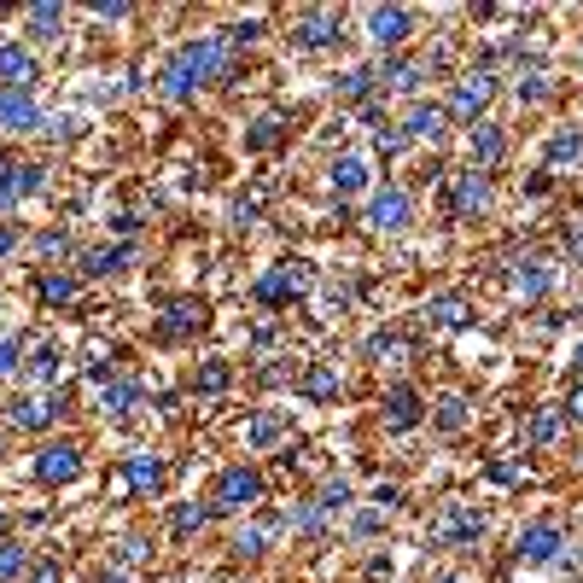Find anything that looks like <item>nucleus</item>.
Returning a JSON list of instances; mask_svg holds the SVG:
<instances>
[{"label": "nucleus", "mask_w": 583, "mask_h": 583, "mask_svg": "<svg viewBox=\"0 0 583 583\" xmlns=\"http://www.w3.org/2000/svg\"><path fill=\"white\" fill-rule=\"evenodd\" d=\"M228 76H234V41H228V35H199V41H181V47H175L158 82H164L170 100H193L199 88L228 82Z\"/></svg>", "instance_id": "obj_1"}, {"label": "nucleus", "mask_w": 583, "mask_h": 583, "mask_svg": "<svg viewBox=\"0 0 583 583\" xmlns=\"http://www.w3.org/2000/svg\"><path fill=\"white\" fill-rule=\"evenodd\" d=\"M257 502H263V473H257V467H228V473L216 479V496H210L216 514H245V508H257Z\"/></svg>", "instance_id": "obj_2"}, {"label": "nucleus", "mask_w": 583, "mask_h": 583, "mask_svg": "<svg viewBox=\"0 0 583 583\" xmlns=\"http://www.w3.org/2000/svg\"><path fill=\"white\" fill-rule=\"evenodd\" d=\"M257 304H269V309H280V304H292V298H304L309 292V263L304 257H292V263H275L269 275H257Z\"/></svg>", "instance_id": "obj_3"}, {"label": "nucleus", "mask_w": 583, "mask_h": 583, "mask_svg": "<svg viewBox=\"0 0 583 583\" xmlns=\"http://www.w3.org/2000/svg\"><path fill=\"white\" fill-rule=\"evenodd\" d=\"M414 222V199L397 187V181H385V187H374V199H368V228H379V234H397V228H409Z\"/></svg>", "instance_id": "obj_4"}, {"label": "nucleus", "mask_w": 583, "mask_h": 583, "mask_svg": "<svg viewBox=\"0 0 583 583\" xmlns=\"http://www.w3.org/2000/svg\"><path fill=\"white\" fill-rule=\"evenodd\" d=\"M339 35H344L339 6H304V12L292 18V41H298V47H333Z\"/></svg>", "instance_id": "obj_5"}, {"label": "nucleus", "mask_w": 583, "mask_h": 583, "mask_svg": "<svg viewBox=\"0 0 583 583\" xmlns=\"http://www.w3.org/2000/svg\"><path fill=\"white\" fill-rule=\"evenodd\" d=\"M35 479L41 484H76L82 479V449L59 438V444H41L35 449Z\"/></svg>", "instance_id": "obj_6"}, {"label": "nucleus", "mask_w": 583, "mask_h": 583, "mask_svg": "<svg viewBox=\"0 0 583 583\" xmlns=\"http://www.w3.org/2000/svg\"><path fill=\"white\" fill-rule=\"evenodd\" d=\"M484 537V514L479 508H467V502H449L444 519H432V543L449 549V543H479Z\"/></svg>", "instance_id": "obj_7"}, {"label": "nucleus", "mask_w": 583, "mask_h": 583, "mask_svg": "<svg viewBox=\"0 0 583 583\" xmlns=\"http://www.w3.org/2000/svg\"><path fill=\"white\" fill-rule=\"evenodd\" d=\"M496 100V76H461V82H455V88H449V117H461V123H479V111L484 105Z\"/></svg>", "instance_id": "obj_8"}, {"label": "nucleus", "mask_w": 583, "mask_h": 583, "mask_svg": "<svg viewBox=\"0 0 583 583\" xmlns=\"http://www.w3.org/2000/svg\"><path fill=\"white\" fill-rule=\"evenodd\" d=\"M41 129V105L30 88H0V135H30Z\"/></svg>", "instance_id": "obj_9"}, {"label": "nucleus", "mask_w": 583, "mask_h": 583, "mask_svg": "<svg viewBox=\"0 0 583 583\" xmlns=\"http://www.w3.org/2000/svg\"><path fill=\"white\" fill-rule=\"evenodd\" d=\"M59 409H65V391L59 397H18L6 409V420H12V432H47L59 420Z\"/></svg>", "instance_id": "obj_10"}, {"label": "nucleus", "mask_w": 583, "mask_h": 583, "mask_svg": "<svg viewBox=\"0 0 583 583\" xmlns=\"http://www.w3.org/2000/svg\"><path fill=\"white\" fill-rule=\"evenodd\" d=\"M409 30H414V18L403 6H368V41H374L379 53H385V47H403Z\"/></svg>", "instance_id": "obj_11"}, {"label": "nucleus", "mask_w": 583, "mask_h": 583, "mask_svg": "<svg viewBox=\"0 0 583 583\" xmlns=\"http://www.w3.org/2000/svg\"><path fill=\"white\" fill-rule=\"evenodd\" d=\"M560 549H566V537H560V525H549V519H537V525L519 531V560H531V566L560 560Z\"/></svg>", "instance_id": "obj_12"}, {"label": "nucleus", "mask_w": 583, "mask_h": 583, "mask_svg": "<svg viewBox=\"0 0 583 583\" xmlns=\"http://www.w3.org/2000/svg\"><path fill=\"white\" fill-rule=\"evenodd\" d=\"M199 327H205V304L175 298V304L164 309V321H158V344H181V339H193Z\"/></svg>", "instance_id": "obj_13"}, {"label": "nucleus", "mask_w": 583, "mask_h": 583, "mask_svg": "<svg viewBox=\"0 0 583 583\" xmlns=\"http://www.w3.org/2000/svg\"><path fill=\"white\" fill-rule=\"evenodd\" d=\"M420 420H426L420 391H414V385H391V391H385V426H391V432H414Z\"/></svg>", "instance_id": "obj_14"}, {"label": "nucleus", "mask_w": 583, "mask_h": 583, "mask_svg": "<svg viewBox=\"0 0 583 583\" xmlns=\"http://www.w3.org/2000/svg\"><path fill=\"white\" fill-rule=\"evenodd\" d=\"M47 187V170L41 164H12V170L0 175V210H12V205H24V199H35Z\"/></svg>", "instance_id": "obj_15"}, {"label": "nucleus", "mask_w": 583, "mask_h": 583, "mask_svg": "<svg viewBox=\"0 0 583 583\" xmlns=\"http://www.w3.org/2000/svg\"><path fill=\"white\" fill-rule=\"evenodd\" d=\"M484 210H490V181H484L479 170L461 175V181H455V222H479Z\"/></svg>", "instance_id": "obj_16"}, {"label": "nucleus", "mask_w": 583, "mask_h": 583, "mask_svg": "<svg viewBox=\"0 0 583 583\" xmlns=\"http://www.w3.org/2000/svg\"><path fill=\"white\" fill-rule=\"evenodd\" d=\"M30 82H35L30 47H18V41H0V88H30Z\"/></svg>", "instance_id": "obj_17"}, {"label": "nucleus", "mask_w": 583, "mask_h": 583, "mask_svg": "<svg viewBox=\"0 0 583 583\" xmlns=\"http://www.w3.org/2000/svg\"><path fill=\"white\" fill-rule=\"evenodd\" d=\"M140 409V385L135 379H105L100 385V414H111V420H123V414Z\"/></svg>", "instance_id": "obj_18"}, {"label": "nucleus", "mask_w": 583, "mask_h": 583, "mask_svg": "<svg viewBox=\"0 0 583 583\" xmlns=\"http://www.w3.org/2000/svg\"><path fill=\"white\" fill-rule=\"evenodd\" d=\"M514 292H519V298H531V304H537V298H549V292H554V269H549V263H537V257H531V263H514Z\"/></svg>", "instance_id": "obj_19"}, {"label": "nucleus", "mask_w": 583, "mask_h": 583, "mask_svg": "<svg viewBox=\"0 0 583 583\" xmlns=\"http://www.w3.org/2000/svg\"><path fill=\"white\" fill-rule=\"evenodd\" d=\"M374 76L385 82V88H403V94H414V88H420V82L432 76V65H420V59H385Z\"/></svg>", "instance_id": "obj_20"}, {"label": "nucleus", "mask_w": 583, "mask_h": 583, "mask_svg": "<svg viewBox=\"0 0 583 583\" xmlns=\"http://www.w3.org/2000/svg\"><path fill=\"white\" fill-rule=\"evenodd\" d=\"M432 327H467L473 321V309H467V298L461 292H444V298H426V309H420Z\"/></svg>", "instance_id": "obj_21"}, {"label": "nucleus", "mask_w": 583, "mask_h": 583, "mask_svg": "<svg viewBox=\"0 0 583 583\" xmlns=\"http://www.w3.org/2000/svg\"><path fill=\"white\" fill-rule=\"evenodd\" d=\"M467 146H473V164H479V170H496V164H502V152H508V135H502L496 123H479Z\"/></svg>", "instance_id": "obj_22"}, {"label": "nucleus", "mask_w": 583, "mask_h": 583, "mask_svg": "<svg viewBox=\"0 0 583 583\" xmlns=\"http://www.w3.org/2000/svg\"><path fill=\"white\" fill-rule=\"evenodd\" d=\"M135 263V245H100V251H88L82 257V275H117V269H129Z\"/></svg>", "instance_id": "obj_23"}, {"label": "nucleus", "mask_w": 583, "mask_h": 583, "mask_svg": "<svg viewBox=\"0 0 583 583\" xmlns=\"http://www.w3.org/2000/svg\"><path fill=\"white\" fill-rule=\"evenodd\" d=\"M444 123H449L444 105H426V100H420L409 111V123H403V135H409V140H438V135H444Z\"/></svg>", "instance_id": "obj_24"}, {"label": "nucleus", "mask_w": 583, "mask_h": 583, "mask_svg": "<svg viewBox=\"0 0 583 583\" xmlns=\"http://www.w3.org/2000/svg\"><path fill=\"white\" fill-rule=\"evenodd\" d=\"M24 18H30L35 41H59V30H65V6H53V0H35Z\"/></svg>", "instance_id": "obj_25"}, {"label": "nucleus", "mask_w": 583, "mask_h": 583, "mask_svg": "<svg viewBox=\"0 0 583 583\" xmlns=\"http://www.w3.org/2000/svg\"><path fill=\"white\" fill-rule=\"evenodd\" d=\"M549 164H554V170L583 164V129H554V135H549Z\"/></svg>", "instance_id": "obj_26"}, {"label": "nucleus", "mask_w": 583, "mask_h": 583, "mask_svg": "<svg viewBox=\"0 0 583 583\" xmlns=\"http://www.w3.org/2000/svg\"><path fill=\"white\" fill-rule=\"evenodd\" d=\"M362 187H368V158H339V164H333V193L350 199V193H362Z\"/></svg>", "instance_id": "obj_27"}, {"label": "nucleus", "mask_w": 583, "mask_h": 583, "mask_svg": "<svg viewBox=\"0 0 583 583\" xmlns=\"http://www.w3.org/2000/svg\"><path fill=\"white\" fill-rule=\"evenodd\" d=\"M123 484H129V490H158V484H164V461H158V455H135V461L123 467Z\"/></svg>", "instance_id": "obj_28"}, {"label": "nucleus", "mask_w": 583, "mask_h": 583, "mask_svg": "<svg viewBox=\"0 0 583 583\" xmlns=\"http://www.w3.org/2000/svg\"><path fill=\"white\" fill-rule=\"evenodd\" d=\"M210 519H216L210 502H181V508L170 514V525H175V537H193V531H205Z\"/></svg>", "instance_id": "obj_29"}, {"label": "nucleus", "mask_w": 583, "mask_h": 583, "mask_svg": "<svg viewBox=\"0 0 583 583\" xmlns=\"http://www.w3.org/2000/svg\"><path fill=\"white\" fill-rule=\"evenodd\" d=\"M275 531H280V519H263V525H240V531H234V554H263Z\"/></svg>", "instance_id": "obj_30"}, {"label": "nucleus", "mask_w": 583, "mask_h": 583, "mask_svg": "<svg viewBox=\"0 0 583 583\" xmlns=\"http://www.w3.org/2000/svg\"><path fill=\"white\" fill-rule=\"evenodd\" d=\"M280 432H286V414H257V420L245 426V444L269 449V444H280Z\"/></svg>", "instance_id": "obj_31"}, {"label": "nucleus", "mask_w": 583, "mask_h": 583, "mask_svg": "<svg viewBox=\"0 0 583 583\" xmlns=\"http://www.w3.org/2000/svg\"><path fill=\"white\" fill-rule=\"evenodd\" d=\"M374 82H379L374 70H368V65H356V70H344L333 88H339V100H368V94H374Z\"/></svg>", "instance_id": "obj_32"}, {"label": "nucleus", "mask_w": 583, "mask_h": 583, "mask_svg": "<svg viewBox=\"0 0 583 583\" xmlns=\"http://www.w3.org/2000/svg\"><path fill=\"white\" fill-rule=\"evenodd\" d=\"M304 391L315 397V403H327V397H339V368H327V362H315L304 374Z\"/></svg>", "instance_id": "obj_33"}, {"label": "nucleus", "mask_w": 583, "mask_h": 583, "mask_svg": "<svg viewBox=\"0 0 583 583\" xmlns=\"http://www.w3.org/2000/svg\"><path fill=\"white\" fill-rule=\"evenodd\" d=\"M280 135H286L280 117H257V123L245 129V146H251V152H269V146H280Z\"/></svg>", "instance_id": "obj_34"}, {"label": "nucleus", "mask_w": 583, "mask_h": 583, "mask_svg": "<svg viewBox=\"0 0 583 583\" xmlns=\"http://www.w3.org/2000/svg\"><path fill=\"white\" fill-rule=\"evenodd\" d=\"M350 502H356V484H350V479H327L315 508H321V514H339V508H350Z\"/></svg>", "instance_id": "obj_35"}, {"label": "nucleus", "mask_w": 583, "mask_h": 583, "mask_svg": "<svg viewBox=\"0 0 583 583\" xmlns=\"http://www.w3.org/2000/svg\"><path fill=\"white\" fill-rule=\"evenodd\" d=\"M41 304H70L76 298V275H41Z\"/></svg>", "instance_id": "obj_36"}, {"label": "nucleus", "mask_w": 583, "mask_h": 583, "mask_svg": "<svg viewBox=\"0 0 583 583\" xmlns=\"http://www.w3.org/2000/svg\"><path fill=\"white\" fill-rule=\"evenodd\" d=\"M467 420H473V414H467V397H444V403H438V432H461Z\"/></svg>", "instance_id": "obj_37"}, {"label": "nucleus", "mask_w": 583, "mask_h": 583, "mask_svg": "<svg viewBox=\"0 0 583 583\" xmlns=\"http://www.w3.org/2000/svg\"><path fill=\"white\" fill-rule=\"evenodd\" d=\"M24 572H30V554L18 549V543H0V583L24 578Z\"/></svg>", "instance_id": "obj_38"}, {"label": "nucleus", "mask_w": 583, "mask_h": 583, "mask_svg": "<svg viewBox=\"0 0 583 583\" xmlns=\"http://www.w3.org/2000/svg\"><path fill=\"white\" fill-rule=\"evenodd\" d=\"M228 362H205V368H199V391H205V397H216V391H228Z\"/></svg>", "instance_id": "obj_39"}, {"label": "nucleus", "mask_w": 583, "mask_h": 583, "mask_svg": "<svg viewBox=\"0 0 583 583\" xmlns=\"http://www.w3.org/2000/svg\"><path fill=\"white\" fill-rule=\"evenodd\" d=\"M519 100L525 105L549 100V76H543V70H525V76H519Z\"/></svg>", "instance_id": "obj_40"}, {"label": "nucleus", "mask_w": 583, "mask_h": 583, "mask_svg": "<svg viewBox=\"0 0 583 583\" xmlns=\"http://www.w3.org/2000/svg\"><path fill=\"white\" fill-rule=\"evenodd\" d=\"M30 374L41 379V385H47V379H59V350H53V344H41V350H35Z\"/></svg>", "instance_id": "obj_41"}, {"label": "nucleus", "mask_w": 583, "mask_h": 583, "mask_svg": "<svg viewBox=\"0 0 583 583\" xmlns=\"http://www.w3.org/2000/svg\"><path fill=\"white\" fill-rule=\"evenodd\" d=\"M554 438H560V414L543 409L537 420H531V444H554Z\"/></svg>", "instance_id": "obj_42"}, {"label": "nucleus", "mask_w": 583, "mask_h": 583, "mask_svg": "<svg viewBox=\"0 0 583 583\" xmlns=\"http://www.w3.org/2000/svg\"><path fill=\"white\" fill-rule=\"evenodd\" d=\"M374 146L385 152V158H397V152L409 146V135H403V129H391V123H379V129H374Z\"/></svg>", "instance_id": "obj_43"}, {"label": "nucleus", "mask_w": 583, "mask_h": 583, "mask_svg": "<svg viewBox=\"0 0 583 583\" xmlns=\"http://www.w3.org/2000/svg\"><path fill=\"white\" fill-rule=\"evenodd\" d=\"M379 525H385V514H379V508H362V514L350 519V531H356V537H374Z\"/></svg>", "instance_id": "obj_44"}, {"label": "nucleus", "mask_w": 583, "mask_h": 583, "mask_svg": "<svg viewBox=\"0 0 583 583\" xmlns=\"http://www.w3.org/2000/svg\"><path fill=\"white\" fill-rule=\"evenodd\" d=\"M18 356H24V344H18V339H0V379L18 368Z\"/></svg>", "instance_id": "obj_45"}, {"label": "nucleus", "mask_w": 583, "mask_h": 583, "mask_svg": "<svg viewBox=\"0 0 583 583\" xmlns=\"http://www.w3.org/2000/svg\"><path fill=\"white\" fill-rule=\"evenodd\" d=\"M397 502H403V490H397V484H379V490H374V508H379V514H391Z\"/></svg>", "instance_id": "obj_46"}, {"label": "nucleus", "mask_w": 583, "mask_h": 583, "mask_svg": "<svg viewBox=\"0 0 583 583\" xmlns=\"http://www.w3.org/2000/svg\"><path fill=\"white\" fill-rule=\"evenodd\" d=\"M117 554H123L129 566H140V560H146L152 549H146V537H123V549H117Z\"/></svg>", "instance_id": "obj_47"}, {"label": "nucleus", "mask_w": 583, "mask_h": 583, "mask_svg": "<svg viewBox=\"0 0 583 583\" xmlns=\"http://www.w3.org/2000/svg\"><path fill=\"white\" fill-rule=\"evenodd\" d=\"M292 525H298V531H309V537H315V531H321V508H298V514H292Z\"/></svg>", "instance_id": "obj_48"}, {"label": "nucleus", "mask_w": 583, "mask_h": 583, "mask_svg": "<svg viewBox=\"0 0 583 583\" xmlns=\"http://www.w3.org/2000/svg\"><path fill=\"white\" fill-rule=\"evenodd\" d=\"M566 251H572V263L583 269V222H572V228H566Z\"/></svg>", "instance_id": "obj_49"}, {"label": "nucleus", "mask_w": 583, "mask_h": 583, "mask_svg": "<svg viewBox=\"0 0 583 583\" xmlns=\"http://www.w3.org/2000/svg\"><path fill=\"white\" fill-rule=\"evenodd\" d=\"M30 583H59V560H35Z\"/></svg>", "instance_id": "obj_50"}, {"label": "nucleus", "mask_w": 583, "mask_h": 583, "mask_svg": "<svg viewBox=\"0 0 583 583\" xmlns=\"http://www.w3.org/2000/svg\"><path fill=\"white\" fill-rule=\"evenodd\" d=\"M560 420H583V385H572V397H566V409H560Z\"/></svg>", "instance_id": "obj_51"}, {"label": "nucleus", "mask_w": 583, "mask_h": 583, "mask_svg": "<svg viewBox=\"0 0 583 583\" xmlns=\"http://www.w3.org/2000/svg\"><path fill=\"white\" fill-rule=\"evenodd\" d=\"M257 210H263V193H251V199H240V205H234V216H240V222H251Z\"/></svg>", "instance_id": "obj_52"}, {"label": "nucleus", "mask_w": 583, "mask_h": 583, "mask_svg": "<svg viewBox=\"0 0 583 583\" xmlns=\"http://www.w3.org/2000/svg\"><path fill=\"white\" fill-rule=\"evenodd\" d=\"M12 245H18V234H12V228H0V263L12 257Z\"/></svg>", "instance_id": "obj_53"}, {"label": "nucleus", "mask_w": 583, "mask_h": 583, "mask_svg": "<svg viewBox=\"0 0 583 583\" xmlns=\"http://www.w3.org/2000/svg\"><path fill=\"white\" fill-rule=\"evenodd\" d=\"M94 583H129V578H123V572H100Z\"/></svg>", "instance_id": "obj_54"}, {"label": "nucleus", "mask_w": 583, "mask_h": 583, "mask_svg": "<svg viewBox=\"0 0 583 583\" xmlns=\"http://www.w3.org/2000/svg\"><path fill=\"white\" fill-rule=\"evenodd\" d=\"M572 368H578V374H583V344H578V350H572Z\"/></svg>", "instance_id": "obj_55"}, {"label": "nucleus", "mask_w": 583, "mask_h": 583, "mask_svg": "<svg viewBox=\"0 0 583 583\" xmlns=\"http://www.w3.org/2000/svg\"><path fill=\"white\" fill-rule=\"evenodd\" d=\"M6 170H12V158H6V152H0V175H6Z\"/></svg>", "instance_id": "obj_56"}, {"label": "nucleus", "mask_w": 583, "mask_h": 583, "mask_svg": "<svg viewBox=\"0 0 583 583\" xmlns=\"http://www.w3.org/2000/svg\"><path fill=\"white\" fill-rule=\"evenodd\" d=\"M438 583H467V578H438Z\"/></svg>", "instance_id": "obj_57"}, {"label": "nucleus", "mask_w": 583, "mask_h": 583, "mask_svg": "<svg viewBox=\"0 0 583 583\" xmlns=\"http://www.w3.org/2000/svg\"><path fill=\"white\" fill-rule=\"evenodd\" d=\"M0 531H6V508H0Z\"/></svg>", "instance_id": "obj_58"}, {"label": "nucleus", "mask_w": 583, "mask_h": 583, "mask_svg": "<svg viewBox=\"0 0 583 583\" xmlns=\"http://www.w3.org/2000/svg\"><path fill=\"white\" fill-rule=\"evenodd\" d=\"M0 455H6V444H0Z\"/></svg>", "instance_id": "obj_59"}]
</instances>
